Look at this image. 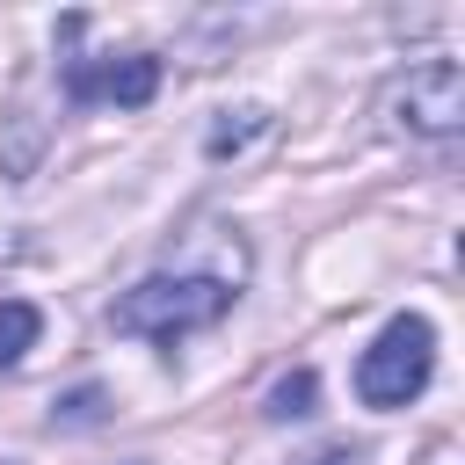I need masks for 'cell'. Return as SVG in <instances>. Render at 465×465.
Wrapping results in <instances>:
<instances>
[{
    "mask_svg": "<svg viewBox=\"0 0 465 465\" xmlns=\"http://www.w3.org/2000/svg\"><path fill=\"white\" fill-rule=\"evenodd\" d=\"M240 283L232 276H196V269H160L145 283H131L116 305H109V327L116 334H145V341H182L196 327H218L232 312Z\"/></svg>",
    "mask_w": 465,
    "mask_h": 465,
    "instance_id": "6da1fadb",
    "label": "cell"
},
{
    "mask_svg": "<svg viewBox=\"0 0 465 465\" xmlns=\"http://www.w3.org/2000/svg\"><path fill=\"white\" fill-rule=\"evenodd\" d=\"M429 371H436V327L421 320V312H400V320H385V334L363 349V363H356V400L363 407H407L421 385H429Z\"/></svg>",
    "mask_w": 465,
    "mask_h": 465,
    "instance_id": "7a4b0ae2",
    "label": "cell"
},
{
    "mask_svg": "<svg viewBox=\"0 0 465 465\" xmlns=\"http://www.w3.org/2000/svg\"><path fill=\"white\" fill-rule=\"evenodd\" d=\"M385 116H392L400 131H414V138H450V131L465 124V65H458V58L414 65V73L385 94Z\"/></svg>",
    "mask_w": 465,
    "mask_h": 465,
    "instance_id": "3957f363",
    "label": "cell"
},
{
    "mask_svg": "<svg viewBox=\"0 0 465 465\" xmlns=\"http://www.w3.org/2000/svg\"><path fill=\"white\" fill-rule=\"evenodd\" d=\"M65 94L73 102H116V109H145L160 94V58L124 51V58H73L65 65Z\"/></svg>",
    "mask_w": 465,
    "mask_h": 465,
    "instance_id": "277c9868",
    "label": "cell"
},
{
    "mask_svg": "<svg viewBox=\"0 0 465 465\" xmlns=\"http://www.w3.org/2000/svg\"><path fill=\"white\" fill-rule=\"evenodd\" d=\"M36 334H44V312L29 298H0V371H15L36 349Z\"/></svg>",
    "mask_w": 465,
    "mask_h": 465,
    "instance_id": "5b68a950",
    "label": "cell"
},
{
    "mask_svg": "<svg viewBox=\"0 0 465 465\" xmlns=\"http://www.w3.org/2000/svg\"><path fill=\"white\" fill-rule=\"evenodd\" d=\"M312 407H320V378H312V371H283V378L269 385V400H262L269 421H305Z\"/></svg>",
    "mask_w": 465,
    "mask_h": 465,
    "instance_id": "8992f818",
    "label": "cell"
},
{
    "mask_svg": "<svg viewBox=\"0 0 465 465\" xmlns=\"http://www.w3.org/2000/svg\"><path fill=\"white\" fill-rule=\"evenodd\" d=\"M262 131H269V109H232L225 124H211L203 153H211V160H232V153H247V145H254Z\"/></svg>",
    "mask_w": 465,
    "mask_h": 465,
    "instance_id": "52a82bcc",
    "label": "cell"
},
{
    "mask_svg": "<svg viewBox=\"0 0 465 465\" xmlns=\"http://www.w3.org/2000/svg\"><path fill=\"white\" fill-rule=\"evenodd\" d=\"M94 414H102V392L94 385H80L73 400H58V421H94Z\"/></svg>",
    "mask_w": 465,
    "mask_h": 465,
    "instance_id": "ba28073f",
    "label": "cell"
},
{
    "mask_svg": "<svg viewBox=\"0 0 465 465\" xmlns=\"http://www.w3.org/2000/svg\"><path fill=\"white\" fill-rule=\"evenodd\" d=\"M305 465H363V450H356V443H341V450H320V458H305Z\"/></svg>",
    "mask_w": 465,
    "mask_h": 465,
    "instance_id": "9c48e42d",
    "label": "cell"
}]
</instances>
